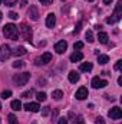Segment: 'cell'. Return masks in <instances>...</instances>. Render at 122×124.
Listing matches in <instances>:
<instances>
[{"mask_svg":"<svg viewBox=\"0 0 122 124\" xmlns=\"http://www.w3.org/2000/svg\"><path fill=\"white\" fill-rule=\"evenodd\" d=\"M3 35L7 38V39H12V40H17L19 39V29L16 25L13 23H9L3 28Z\"/></svg>","mask_w":122,"mask_h":124,"instance_id":"cell-1","label":"cell"},{"mask_svg":"<svg viewBox=\"0 0 122 124\" xmlns=\"http://www.w3.org/2000/svg\"><path fill=\"white\" fill-rule=\"evenodd\" d=\"M29 79H30V74H29V72L16 74V75L13 77V82H14L17 87H23V85H26Z\"/></svg>","mask_w":122,"mask_h":124,"instance_id":"cell-2","label":"cell"},{"mask_svg":"<svg viewBox=\"0 0 122 124\" xmlns=\"http://www.w3.org/2000/svg\"><path fill=\"white\" fill-rule=\"evenodd\" d=\"M121 16H122V1H118L116 9H115L114 15H112L111 17H108V19H106V23L112 25V23H115V22H119V20H121Z\"/></svg>","mask_w":122,"mask_h":124,"instance_id":"cell-3","label":"cell"},{"mask_svg":"<svg viewBox=\"0 0 122 124\" xmlns=\"http://www.w3.org/2000/svg\"><path fill=\"white\" fill-rule=\"evenodd\" d=\"M10 55H12L10 46L9 45H1L0 46V61H7Z\"/></svg>","mask_w":122,"mask_h":124,"instance_id":"cell-4","label":"cell"},{"mask_svg":"<svg viewBox=\"0 0 122 124\" xmlns=\"http://www.w3.org/2000/svg\"><path fill=\"white\" fill-rule=\"evenodd\" d=\"M50 61H52V54L45 52L42 56H39V58L36 59V65H46V63H49Z\"/></svg>","mask_w":122,"mask_h":124,"instance_id":"cell-5","label":"cell"},{"mask_svg":"<svg viewBox=\"0 0 122 124\" xmlns=\"http://www.w3.org/2000/svg\"><path fill=\"white\" fill-rule=\"evenodd\" d=\"M106 85H108V81L101 79L99 77H95V78L92 79V87H93L95 90H98V88H105Z\"/></svg>","mask_w":122,"mask_h":124,"instance_id":"cell-6","label":"cell"},{"mask_svg":"<svg viewBox=\"0 0 122 124\" xmlns=\"http://www.w3.org/2000/svg\"><path fill=\"white\" fill-rule=\"evenodd\" d=\"M108 116H109L112 120H119V118L122 117V110L119 108V107H114V108L109 110Z\"/></svg>","mask_w":122,"mask_h":124,"instance_id":"cell-7","label":"cell"},{"mask_svg":"<svg viewBox=\"0 0 122 124\" xmlns=\"http://www.w3.org/2000/svg\"><path fill=\"white\" fill-rule=\"evenodd\" d=\"M22 33V36H23V39L25 40H30L32 39V29L29 26H26V25H23L22 28H20V32H19V35Z\"/></svg>","mask_w":122,"mask_h":124,"instance_id":"cell-8","label":"cell"},{"mask_svg":"<svg viewBox=\"0 0 122 124\" xmlns=\"http://www.w3.org/2000/svg\"><path fill=\"white\" fill-rule=\"evenodd\" d=\"M25 110L30 111V113H37L40 110V105L37 102H27V104H25Z\"/></svg>","mask_w":122,"mask_h":124,"instance_id":"cell-9","label":"cell"},{"mask_svg":"<svg viewBox=\"0 0 122 124\" xmlns=\"http://www.w3.org/2000/svg\"><path fill=\"white\" fill-rule=\"evenodd\" d=\"M75 97H76L78 100H85V98H88V88H85V87H81V88L76 91Z\"/></svg>","mask_w":122,"mask_h":124,"instance_id":"cell-10","label":"cell"},{"mask_svg":"<svg viewBox=\"0 0 122 124\" xmlns=\"http://www.w3.org/2000/svg\"><path fill=\"white\" fill-rule=\"evenodd\" d=\"M66 48H68L66 40H59V42L55 45V51H56L58 54H63V52L66 51Z\"/></svg>","mask_w":122,"mask_h":124,"instance_id":"cell-11","label":"cell"},{"mask_svg":"<svg viewBox=\"0 0 122 124\" xmlns=\"http://www.w3.org/2000/svg\"><path fill=\"white\" fill-rule=\"evenodd\" d=\"M55 23H56V16H55L53 13H49L47 17H46V26H47V28H53Z\"/></svg>","mask_w":122,"mask_h":124,"instance_id":"cell-12","label":"cell"},{"mask_svg":"<svg viewBox=\"0 0 122 124\" xmlns=\"http://www.w3.org/2000/svg\"><path fill=\"white\" fill-rule=\"evenodd\" d=\"M83 59V54L79 52V51H75L72 55H70V62H79Z\"/></svg>","mask_w":122,"mask_h":124,"instance_id":"cell-13","label":"cell"},{"mask_svg":"<svg viewBox=\"0 0 122 124\" xmlns=\"http://www.w3.org/2000/svg\"><path fill=\"white\" fill-rule=\"evenodd\" d=\"M98 39H99L101 43L106 45L108 40H109V36H108V33H105V32H99V33H98Z\"/></svg>","mask_w":122,"mask_h":124,"instance_id":"cell-14","label":"cell"},{"mask_svg":"<svg viewBox=\"0 0 122 124\" xmlns=\"http://www.w3.org/2000/svg\"><path fill=\"white\" fill-rule=\"evenodd\" d=\"M69 81H70L72 84H76V82L79 81V74H78L76 71H70V72H69Z\"/></svg>","mask_w":122,"mask_h":124,"instance_id":"cell-15","label":"cell"},{"mask_svg":"<svg viewBox=\"0 0 122 124\" xmlns=\"http://www.w3.org/2000/svg\"><path fill=\"white\" fill-rule=\"evenodd\" d=\"M29 17H30L32 20H37L39 19V12H37V9L34 6L30 7V10H29Z\"/></svg>","mask_w":122,"mask_h":124,"instance_id":"cell-16","label":"cell"},{"mask_svg":"<svg viewBox=\"0 0 122 124\" xmlns=\"http://www.w3.org/2000/svg\"><path fill=\"white\" fill-rule=\"evenodd\" d=\"M92 63L91 62H83L82 65H81V71H83V72H91L92 71Z\"/></svg>","mask_w":122,"mask_h":124,"instance_id":"cell-17","label":"cell"},{"mask_svg":"<svg viewBox=\"0 0 122 124\" xmlns=\"http://www.w3.org/2000/svg\"><path fill=\"white\" fill-rule=\"evenodd\" d=\"M10 107H12V110L19 111V110L22 108V102H20L19 100H13V101H12V104H10Z\"/></svg>","mask_w":122,"mask_h":124,"instance_id":"cell-18","label":"cell"},{"mask_svg":"<svg viewBox=\"0 0 122 124\" xmlns=\"http://www.w3.org/2000/svg\"><path fill=\"white\" fill-rule=\"evenodd\" d=\"M98 62H99L101 65H105V63L109 62V56H108V55H98Z\"/></svg>","mask_w":122,"mask_h":124,"instance_id":"cell-19","label":"cell"},{"mask_svg":"<svg viewBox=\"0 0 122 124\" xmlns=\"http://www.w3.org/2000/svg\"><path fill=\"white\" fill-rule=\"evenodd\" d=\"M52 97H53L56 101H59V100H62V97H63V93H62L61 90H56V91L52 93Z\"/></svg>","mask_w":122,"mask_h":124,"instance_id":"cell-20","label":"cell"},{"mask_svg":"<svg viewBox=\"0 0 122 124\" xmlns=\"http://www.w3.org/2000/svg\"><path fill=\"white\" fill-rule=\"evenodd\" d=\"M27 51H26V48H23V46H19L17 49H16V52H14V55L16 56H22V55H25Z\"/></svg>","mask_w":122,"mask_h":124,"instance_id":"cell-21","label":"cell"},{"mask_svg":"<svg viewBox=\"0 0 122 124\" xmlns=\"http://www.w3.org/2000/svg\"><path fill=\"white\" fill-rule=\"evenodd\" d=\"M7 120H9V124H19V121H17V118H16L14 114H9Z\"/></svg>","mask_w":122,"mask_h":124,"instance_id":"cell-22","label":"cell"},{"mask_svg":"<svg viewBox=\"0 0 122 124\" xmlns=\"http://www.w3.org/2000/svg\"><path fill=\"white\" fill-rule=\"evenodd\" d=\"M36 98H37V101H46L47 95H46L45 93H37L36 94Z\"/></svg>","mask_w":122,"mask_h":124,"instance_id":"cell-23","label":"cell"},{"mask_svg":"<svg viewBox=\"0 0 122 124\" xmlns=\"http://www.w3.org/2000/svg\"><path fill=\"white\" fill-rule=\"evenodd\" d=\"M72 124H85V120H83L82 116H78V117H75V120H73Z\"/></svg>","mask_w":122,"mask_h":124,"instance_id":"cell-24","label":"cell"},{"mask_svg":"<svg viewBox=\"0 0 122 124\" xmlns=\"http://www.w3.org/2000/svg\"><path fill=\"white\" fill-rule=\"evenodd\" d=\"M4 4H6V6H9V7H12V6L17 4V0H4Z\"/></svg>","mask_w":122,"mask_h":124,"instance_id":"cell-25","label":"cell"},{"mask_svg":"<svg viewBox=\"0 0 122 124\" xmlns=\"http://www.w3.org/2000/svg\"><path fill=\"white\" fill-rule=\"evenodd\" d=\"M9 97H12V91H10V90H7V91H3V93H1V98L7 100Z\"/></svg>","mask_w":122,"mask_h":124,"instance_id":"cell-26","label":"cell"},{"mask_svg":"<svg viewBox=\"0 0 122 124\" xmlns=\"http://www.w3.org/2000/svg\"><path fill=\"white\" fill-rule=\"evenodd\" d=\"M73 48H75V51H81V49L83 48V42H76V43L73 45Z\"/></svg>","mask_w":122,"mask_h":124,"instance_id":"cell-27","label":"cell"},{"mask_svg":"<svg viewBox=\"0 0 122 124\" xmlns=\"http://www.w3.org/2000/svg\"><path fill=\"white\" fill-rule=\"evenodd\" d=\"M86 39H88V42H89V43L95 40V39H93V35H92V32H91V31H89V32H86Z\"/></svg>","mask_w":122,"mask_h":124,"instance_id":"cell-28","label":"cell"},{"mask_svg":"<svg viewBox=\"0 0 122 124\" xmlns=\"http://www.w3.org/2000/svg\"><path fill=\"white\" fill-rule=\"evenodd\" d=\"M9 17H10V19H13V20H16V19H19V15H17V13H14V12H10V13H9Z\"/></svg>","mask_w":122,"mask_h":124,"instance_id":"cell-29","label":"cell"},{"mask_svg":"<svg viewBox=\"0 0 122 124\" xmlns=\"http://www.w3.org/2000/svg\"><path fill=\"white\" fill-rule=\"evenodd\" d=\"M25 63L23 62H20V61H16V62H13V68H22Z\"/></svg>","mask_w":122,"mask_h":124,"instance_id":"cell-30","label":"cell"},{"mask_svg":"<svg viewBox=\"0 0 122 124\" xmlns=\"http://www.w3.org/2000/svg\"><path fill=\"white\" fill-rule=\"evenodd\" d=\"M49 108H50V107H43V110H42V116L46 117V116L49 114Z\"/></svg>","mask_w":122,"mask_h":124,"instance_id":"cell-31","label":"cell"},{"mask_svg":"<svg viewBox=\"0 0 122 124\" xmlns=\"http://www.w3.org/2000/svg\"><path fill=\"white\" fill-rule=\"evenodd\" d=\"M32 94H33V91L30 90V91H26V93H23V94H22V97H23V98H29Z\"/></svg>","mask_w":122,"mask_h":124,"instance_id":"cell-32","label":"cell"},{"mask_svg":"<svg viewBox=\"0 0 122 124\" xmlns=\"http://www.w3.org/2000/svg\"><path fill=\"white\" fill-rule=\"evenodd\" d=\"M42 4H45V6H49V4H52V1L53 0H39Z\"/></svg>","mask_w":122,"mask_h":124,"instance_id":"cell-33","label":"cell"},{"mask_svg":"<svg viewBox=\"0 0 122 124\" xmlns=\"http://www.w3.org/2000/svg\"><path fill=\"white\" fill-rule=\"evenodd\" d=\"M121 68H122V61L119 59V61L116 62V63H115V69H116V71H119Z\"/></svg>","mask_w":122,"mask_h":124,"instance_id":"cell-34","label":"cell"},{"mask_svg":"<svg viewBox=\"0 0 122 124\" xmlns=\"http://www.w3.org/2000/svg\"><path fill=\"white\" fill-rule=\"evenodd\" d=\"M58 124H68V120H66L65 117H62V118H59V121H58Z\"/></svg>","mask_w":122,"mask_h":124,"instance_id":"cell-35","label":"cell"},{"mask_svg":"<svg viewBox=\"0 0 122 124\" xmlns=\"http://www.w3.org/2000/svg\"><path fill=\"white\" fill-rule=\"evenodd\" d=\"M81 26H82V22H79V23L76 25V28H75V33H78V32L81 31Z\"/></svg>","mask_w":122,"mask_h":124,"instance_id":"cell-36","label":"cell"},{"mask_svg":"<svg viewBox=\"0 0 122 124\" xmlns=\"http://www.w3.org/2000/svg\"><path fill=\"white\" fill-rule=\"evenodd\" d=\"M96 124H105L103 118H102V117H98V118H96Z\"/></svg>","mask_w":122,"mask_h":124,"instance_id":"cell-37","label":"cell"},{"mask_svg":"<svg viewBox=\"0 0 122 124\" xmlns=\"http://www.w3.org/2000/svg\"><path fill=\"white\" fill-rule=\"evenodd\" d=\"M103 3H105V4H111V3H112V0H103Z\"/></svg>","mask_w":122,"mask_h":124,"instance_id":"cell-38","label":"cell"},{"mask_svg":"<svg viewBox=\"0 0 122 124\" xmlns=\"http://www.w3.org/2000/svg\"><path fill=\"white\" fill-rule=\"evenodd\" d=\"M118 84L122 87V77H119V78H118Z\"/></svg>","mask_w":122,"mask_h":124,"instance_id":"cell-39","label":"cell"},{"mask_svg":"<svg viewBox=\"0 0 122 124\" xmlns=\"http://www.w3.org/2000/svg\"><path fill=\"white\" fill-rule=\"evenodd\" d=\"M1 17H3V15H1V12H0V22H1Z\"/></svg>","mask_w":122,"mask_h":124,"instance_id":"cell-40","label":"cell"},{"mask_svg":"<svg viewBox=\"0 0 122 124\" xmlns=\"http://www.w3.org/2000/svg\"><path fill=\"white\" fill-rule=\"evenodd\" d=\"M1 1H3V0H0V4H1Z\"/></svg>","mask_w":122,"mask_h":124,"instance_id":"cell-41","label":"cell"},{"mask_svg":"<svg viewBox=\"0 0 122 124\" xmlns=\"http://www.w3.org/2000/svg\"><path fill=\"white\" fill-rule=\"evenodd\" d=\"M88 1H93V0H88Z\"/></svg>","mask_w":122,"mask_h":124,"instance_id":"cell-42","label":"cell"},{"mask_svg":"<svg viewBox=\"0 0 122 124\" xmlns=\"http://www.w3.org/2000/svg\"><path fill=\"white\" fill-rule=\"evenodd\" d=\"M0 110H1V105H0Z\"/></svg>","mask_w":122,"mask_h":124,"instance_id":"cell-43","label":"cell"},{"mask_svg":"<svg viewBox=\"0 0 122 124\" xmlns=\"http://www.w3.org/2000/svg\"><path fill=\"white\" fill-rule=\"evenodd\" d=\"M0 123H1V121H0Z\"/></svg>","mask_w":122,"mask_h":124,"instance_id":"cell-44","label":"cell"}]
</instances>
